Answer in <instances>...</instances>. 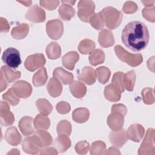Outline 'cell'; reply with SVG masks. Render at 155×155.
<instances>
[{
	"label": "cell",
	"instance_id": "d6986e66",
	"mask_svg": "<svg viewBox=\"0 0 155 155\" xmlns=\"http://www.w3.org/2000/svg\"><path fill=\"white\" fill-rule=\"evenodd\" d=\"M5 140L12 146H17L22 140V136L15 127L8 128L4 135Z\"/></svg>",
	"mask_w": 155,
	"mask_h": 155
},
{
	"label": "cell",
	"instance_id": "1f68e13d",
	"mask_svg": "<svg viewBox=\"0 0 155 155\" xmlns=\"http://www.w3.org/2000/svg\"><path fill=\"white\" fill-rule=\"evenodd\" d=\"M48 76L45 68L42 67L39 70L33 77V84L35 87L44 85L47 82Z\"/></svg>",
	"mask_w": 155,
	"mask_h": 155
},
{
	"label": "cell",
	"instance_id": "f907efd6",
	"mask_svg": "<svg viewBox=\"0 0 155 155\" xmlns=\"http://www.w3.org/2000/svg\"><path fill=\"white\" fill-rule=\"evenodd\" d=\"M10 28L9 24L6 19L1 17L0 18V31L1 32H7Z\"/></svg>",
	"mask_w": 155,
	"mask_h": 155
},
{
	"label": "cell",
	"instance_id": "d6a6232c",
	"mask_svg": "<svg viewBox=\"0 0 155 155\" xmlns=\"http://www.w3.org/2000/svg\"><path fill=\"white\" fill-rule=\"evenodd\" d=\"M33 125L37 130H47L50 127V119L47 116L38 114L33 120Z\"/></svg>",
	"mask_w": 155,
	"mask_h": 155
},
{
	"label": "cell",
	"instance_id": "c3c4849f",
	"mask_svg": "<svg viewBox=\"0 0 155 155\" xmlns=\"http://www.w3.org/2000/svg\"><path fill=\"white\" fill-rule=\"evenodd\" d=\"M56 110L60 114H67L70 110V105L68 103L64 101L59 102L56 107Z\"/></svg>",
	"mask_w": 155,
	"mask_h": 155
},
{
	"label": "cell",
	"instance_id": "bcb514c9",
	"mask_svg": "<svg viewBox=\"0 0 155 155\" xmlns=\"http://www.w3.org/2000/svg\"><path fill=\"white\" fill-rule=\"evenodd\" d=\"M154 6L152 8H143L142 10V15L147 21L152 22H154Z\"/></svg>",
	"mask_w": 155,
	"mask_h": 155
},
{
	"label": "cell",
	"instance_id": "db71d44e",
	"mask_svg": "<svg viewBox=\"0 0 155 155\" xmlns=\"http://www.w3.org/2000/svg\"><path fill=\"white\" fill-rule=\"evenodd\" d=\"M0 74H1V87L0 88H1V91H2L7 88V81L4 78L2 74V73H0Z\"/></svg>",
	"mask_w": 155,
	"mask_h": 155
},
{
	"label": "cell",
	"instance_id": "30bf717a",
	"mask_svg": "<svg viewBox=\"0 0 155 155\" xmlns=\"http://www.w3.org/2000/svg\"><path fill=\"white\" fill-rule=\"evenodd\" d=\"M125 115L121 112L111 110V113L107 118V124L109 127L113 131L122 129L124 122Z\"/></svg>",
	"mask_w": 155,
	"mask_h": 155
},
{
	"label": "cell",
	"instance_id": "4fadbf2b",
	"mask_svg": "<svg viewBox=\"0 0 155 155\" xmlns=\"http://www.w3.org/2000/svg\"><path fill=\"white\" fill-rule=\"evenodd\" d=\"M61 2L62 4L58 10L60 17L64 21H70L75 15V10L72 5H74L76 1H62Z\"/></svg>",
	"mask_w": 155,
	"mask_h": 155
},
{
	"label": "cell",
	"instance_id": "83f0119b",
	"mask_svg": "<svg viewBox=\"0 0 155 155\" xmlns=\"http://www.w3.org/2000/svg\"><path fill=\"white\" fill-rule=\"evenodd\" d=\"M29 26L27 24L22 23L18 26L13 28L11 35L16 39H22L24 38L28 33Z\"/></svg>",
	"mask_w": 155,
	"mask_h": 155
},
{
	"label": "cell",
	"instance_id": "836d02e7",
	"mask_svg": "<svg viewBox=\"0 0 155 155\" xmlns=\"http://www.w3.org/2000/svg\"><path fill=\"white\" fill-rule=\"evenodd\" d=\"M136 81V73L134 70H131L124 74L123 83L124 88L129 91L133 90Z\"/></svg>",
	"mask_w": 155,
	"mask_h": 155
},
{
	"label": "cell",
	"instance_id": "cb8c5ba5",
	"mask_svg": "<svg viewBox=\"0 0 155 155\" xmlns=\"http://www.w3.org/2000/svg\"><path fill=\"white\" fill-rule=\"evenodd\" d=\"M53 76L58 79L65 85L70 84L73 79V74L65 70L62 67L56 68L53 71Z\"/></svg>",
	"mask_w": 155,
	"mask_h": 155
},
{
	"label": "cell",
	"instance_id": "ac0fdd59",
	"mask_svg": "<svg viewBox=\"0 0 155 155\" xmlns=\"http://www.w3.org/2000/svg\"><path fill=\"white\" fill-rule=\"evenodd\" d=\"M53 145L58 152L64 153L70 147L71 141L68 135L61 134L55 139Z\"/></svg>",
	"mask_w": 155,
	"mask_h": 155
},
{
	"label": "cell",
	"instance_id": "f5cc1de1",
	"mask_svg": "<svg viewBox=\"0 0 155 155\" xmlns=\"http://www.w3.org/2000/svg\"><path fill=\"white\" fill-rule=\"evenodd\" d=\"M105 154H120V153L119 152V150L115 147H110L108 150H106L105 152H104Z\"/></svg>",
	"mask_w": 155,
	"mask_h": 155
},
{
	"label": "cell",
	"instance_id": "277c9868",
	"mask_svg": "<svg viewBox=\"0 0 155 155\" xmlns=\"http://www.w3.org/2000/svg\"><path fill=\"white\" fill-rule=\"evenodd\" d=\"M2 60L7 67L12 69L17 68L21 64L19 51L13 47H9L3 52Z\"/></svg>",
	"mask_w": 155,
	"mask_h": 155
},
{
	"label": "cell",
	"instance_id": "7a4b0ae2",
	"mask_svg": "<svg viewBox=\"0 0 155 155\" xmlns=\"http://www.w3.org/2000/svg\"><path fill=\"white\" fill-rule=\"evenodd\" d=\"M104 24L107 28L113 30L117 28L122 22V13L113 7H107L101 12Z\"/></svg>",
	"mask_w": 155,
	"mask_h": 155
},
{
	"label": "cell",
	"instance_id": "7bdbcfd3",
	"mask_svg": "<svg viewBox=\"0 0 155 155\" xmlns=\"http://www.w3.org/2000/svg\"><path fill=\"white\" fill-rule=\"evenodd\" d=\"M106 145L105 143L101 140L94 142L91 147L90 154H104L105 151Z\"/></svg>",
	"mask_w": 155,
	"mask_h": 155
},
{
	"label": "cell",
	"instance_id": "9a60e30c",
	"mask_svg": "<svg viewBox=\"0 0 155 155\" xmlns=\"http://www.w3.org/2000/svg\"><path fill=\"white\" fill-rule=\"evenodd\" d=\"M31 137L35 143L39 147H47L51 143L53 140L50 134L42 130L37 131Z\"/></svg>",
	"mask_w": 155,
	"mask_h": 155
},
{
	"label": "cell",
	"instance_id": "816d5d0a",
	"mask_svg": "<svg viewBox=\"0 0 155 155\" xmlns=\"http://www.w3.org/2000/svg\"><path fill=\"white\" fill-rule=\"evenodd\" d=\"M58 152L54 147H48V148H44L42 150H41L40 154H57Z\"/></svg>",
	"mask_w": 155,
	"mask_h": 155
},
{
	"label": "cell",
	"instance_id": "5bb4252c",
	"mask_svg": "<svg viewBox=\"0 0 155 155\" xmlns=\"http://www.w3.org/2000/svg\"><path fill=\"white\" fill-rule=\"evenodd\" d=\"M109 139L110 142L116 147H122L128 140V136L126 131L122 129L112 131L110 133Z\"/></svg>",
	"mask_w": 155,
	"mask_h": 155
},
{
	"label": "cell",
	"instance_id": "52a82bcc",
	"mask_svg": "<svg viewBox=\"0 0 155 155\" xmlns=\"http://www.w3.org/2000/svg\"><path fill=\"white\" fill-rule=\"evenodd\" d=\"M44 54L36 53L28 56L24 62L25 68L30 71H34L39 68H42L45 64Z\"/></svg>",
	"mask_w": 155,
	"mask_h": 155
},
{
	"label": "cell",
	"instance_id": "6da1fadb",
	"mask_svg": "<svg viewBox=\"0 0 155 155\" xmlns=\"http://www.w3.org/2000/svg\"><path fill=\"white\" fill-rule=\"evenodd\" d=\"M124 45L133 51H140L147 46L150 35L147 27L140 21H134L128 23L121 35Z\"/></svg>",
	"mask_w": 155,
	"mask_h": 155
},
{
	"label": "cell",
	"instance_id": "60d3db41",
	"mask_svg": "<svg viewBox=\"0 0 155 155\" xmlns=\"http://www.w3.org/2000/svg\"><path fill=\"white\" fill-rule=\"evenodd\" d=\"M124 73L121 71L116 72L114 74L111 84L114 85L116 87H117L121 93L124 91V83H123V78H124Z\"/></svg>",
	"mask_w": 155,
	"mask_h": 155
},
{
	"label": "cell",
	"instance_id": "d4e9b609",
	"mask_svg": "<svg viewBox=\"0 0 155 155\" xmlns=\"http://www.w3.org/2000/svg\"><path fill=\"white\" fill-rule=\"evenodd\" d=\"M121 93L120 90L112 84L106 86L104 89L105 97L111 102L119 101L121 97Z\"/></svg>",
	"mask_w": 155,
	"mask_h": 155
},
{
	"label": "cell",
	"instance_id": "ab89813d",
	"mask_svg": "<svg viewBox=\"0 0 155 155\" xmlns=\"http://www.w3.org/2000/svg\"><path fill=\"white\" fill-rule=\"evenodd\" d=\"M56 130L58 134H64L69 136L71 132V124L67 120H61L57 125Z\"/></svg>",
	"mask_w": 155,
	"mask_h": 155
},
{
	"label": "cell",
	"instance_id": "44dd1931",
	"mask_svg": "<svg viewBox=\"0 0 155 155\" xmlns=\"http://www.w3.org/2000/svg\"><path fill=\"white\" fill-rule=\"evenodd\" d=\"M49 94L53 97L59 96L62 91V86L60 81L55 77L51 78L47 85Z\"/></svg>",
	"mask_w": 155,
	"mask_h": 155
},
{
	"label": "cell",
	"instance_id": "4dcf8cb0",
	"mask_svg": "<svg viewBox=\"0 0 155 155\" xmlns=\"http://www.w3.org/2000/svg\"><path fill=\"white\" fill-rule=\"evenodd\" d=\"M88 58L90 64L93 66H96L104 62L105 54L101 49L94 50L90 53Z\"/></svg>",
	"mask_w": 155,
	"mask_h": 155
},
{
	"label": "cell",
	"instance_id": "4316f807",
	"mask_svg": "<svg viewBox=\"0 0 155 155\" xmlns=\"http://www.w3.org/2000/svg\"><path fill=\"white\" fill-rule=\"evenodd\" d=\"M23 150L28 154H37L41 150L39 146H38L32 139V137H27L25 138L22 143Z\"/></svg>",
	"mask_w": 155,
	"mask_h": 155
},
{
	"label": "cell",
	"instance_id": "8992f818",
	"mask_svg": "<svg viewBox=\"0 0 155 155\" xmlns=\"http://www.w3.org/2000/svg\"><path fill=\"white\" fill-rule=\"evenodd\" d=\"M46 31L52 39H59L64 32V25L61 20L56 19L48 21L46 24Z\"/></svg>",
	"mask_w": 155,
	"mask_h": 155
},
{
	"label": "cell",
	"instance_id": "f35d334b",
	"mask_svg": "<svg viewBox=\"0 0 155 155\" xmlns=\"http://www.w3.org/2000/svg\"><path fill=\"white\" fill-rule=\"evenodd\" d=\"M91 25L96 30H101L104 27V21L101 12L94 13L88 20Z\"/></svg>",
	"mask_w": 155,
	"mask_h": 155
},
{
	"label": "cell",
	"instance_id": "f1b7e54d",
	"mask_svg": "<svg viewBox=\"0 0 155 155\" xmlns=\"http://www.w3.org/2000/svg\"><path fill=\"white\" fill-rule=\"evenodd\" d=\"M1 73L2 74L7 82L9 83L13 82L16 79H19L21 76L20 71H14L12 70L11 68L6 65L2 66L1 68Z\"/></svg>",
	"mask_w": 155,
	"mask_h": 155
},
{
	"label": "cell",
	"instance_id": "ee69618b",
	"mask_svg": "<svg viewBox=\"0 0 155 155\" xmlns=\"http://www.w3.org/2000/svg\"><path fill=\"white\" fill-rule=\"evenodd\" d=\"M143 102L146 104H152L154 102L153 90L150 88H143L142 91Z\"/></svg>",
	"mask_w": 155,
	"mask_h": 155
},
{
	"label": "cell",
	"instance_id": "6f0895ef",
	"mask_svg": "<svg viewBox=\"0 0 155 155\" xmlns=\"http://www.w3.org/2000/svg\"><path fill=\"white\" fill-rule=\"evenodd\" d=\"M18 150H17V149H12V151H9L8 153H7V154H20L19 153H16V152H18Z\"/></svg>",
	"mask_w": 155,
	"mask_h": 155
},
{
	"label": "cell",
	"instance_id": "2e32d148",
	"mask_svg": "<svg viewBox=\"0 0 155 155\" xmlns=\"http://www.w3.org/2000/svg\"><path fill=\"white\" fill-rule=\"evenodd\" d=\"M126 133L128 139L134 142H139L142 139L145 130L142 125L139 124H134L129 127Z\"/></svg>",
	"mask_w": 155,
	"mask_h": 155
},
{
	"label": "cell",
	"instance_id": "74e56055",
	"mask_svg": "<svg viewBox=\"0 0 155 155\" xmlns=\"http://www.w3.org/2000/svg\"><path fill=\"white\" fill-rule=\"evenodd\" d=\"M95 48V44L91 40L85 39L81 41L78 46V50L82 54H86L90 53Z\"/></svg>",
	"mask_w": 155,
	"mask_h": 155
},
{
	"label": "cell",
	"instance_id": "9c48e42d",
	"mask_svg": "<svg viewBox=\"0 0 155 155\" xmlns=\"http://www.w3.org/2000/svg\"><path fill=\"white\" fill-rule=\"evenodd\" d=\"M11 88L19 97L21 98H27L32 92L31 85L24 81H17L12 86Z\"/></svg>",
	"mask_w": 155,
	"mask_h": 155
},
{
	"label": "cell",
	"instance_id": "ba28073f",
	"mask_svg": "<svg viewBox=\"0 0 155 155\" xmlns=\"http://www.w3.org/2000/svg\"><path fill=\"white\" fill-rule=\"evenodd\" d=\"M154 130L153 128H149L146 133L145 137L138 150L139 154H150V150L154 152Z\"/></svg>",
	"mask_w": 155,
	"mask_h": 155
},
{
	"label": "cell",
	"instance_id": "8d00e7d4",
	"mask_svg": "<svg viewBox=\"0 0 155 155\" xmlns=\"http://www.w3.org/2000/svg\"><path fill=\"white\" fill-rule=\"evenodd\" d=\"M96 78L101 84H105L107 82L110 77V71L105 67H100L96 70L95 71Z\"/></svg>",
	"mask_w": 155,
	"mask_h": 155
},
{
	"label": "cell",
	"instance_id": "b9f144b4",
	"mask_svg": "<svg viewBox=\"0 0 155 155\" xmlns=\"http://www.w3.org/2000/svg\"><path fill=\"white\" fill-rule=\"evenodd\" d=\"M4 100L7 101L12 105H16L20 101L19 97L13 92L12 88H10L6 93L2 95Z\"/></svg>",
	"mask_w": 155,
	"mask_h": 155
},
{
	"label": "cell",
	"instance_id": "ffe728a7",
	"mask_svg": "<svg viewBox=\"0 0 155 155\" xmlns=\"http://www.w3.org/2000/svg\"><path fill=\"white\" fill-rule=\"evenodd\" d=\"M98 42L102 47H110L113 45L114 39L111 31L107 29H103L99 33Z\"/></svg>",
	"mask_w": 155,
	"mask_h": 155
},
{
	"label": "cell",
	"instance_id": "5b68a950",
	"mask_svg": "<svg viewBox=\"0 0 155 155\" xmlns=\"http://www.w3.org/2000/svg\"><path fill=\"white\" fill-rule=\"evenodd\" d=\"M78 15L79 19L82 21L87 22L94 14L95 4L91 1H80L78 4Z\"/></svg>",
	"mask_w": 155,
	"mask_h": 155
},
{
	"label": "cell",
	"instance_id": "f6af8a7d",
	"mask_svg": "<svg viewBox=\"0 0 155 155\" xmlns=\"http://www.w3.org/2000/svg\"><path fill=\"white\" fill-rule=\"evenodd\" d=\"M90 149L89 143L85 141H81L76 143L75 146V150L76 152L79 154H86Z\"/></svg>",
	"mask_w": 155,
	"mask_h": 155
},
{
	"label": "cell",
	"instance_id": "7402d4cb",
	"mask_svg": "<svg viewBox=\"0 0 155 155\" xmlns=\"http://www.w3.org/2000/svg\"><path fill=\"white\" fill-rule=\"evenodd\" d=\"M79 55L76 51H70L66 53L62 58L63 65L70 70H73L75 64L79 61Z\"/></svg>",
	"mask_w": 155,
	"mask_h": 155
},
{
	"label": "cell",
	"instance_id": "7dc6e473",
	"mask_svg": "<svg viewBox=\"0 0 155 155\" xmlns=\"http://www.w3.org/2000/svg\"><path fill=\"white\" fill-rule=\"evenodd\" d=\"M122 10L125 13H133L137 11V5L133 1H127L124 3Z\"/></svg>",
	"mask_w": 155,
	"mask_h": 155
},
{
	"label": "cell",
	"instance_id": "11a10c76",
	"mask_svg": "<svg viewBox=\"0 0 155 155\" xmlns=\"http://www.w3.org/2000/svg\"><path fill=\"white\" fill-rule=\"evenodd\" d=\"M142 2L143 4L145 6L147 7H150V6H154V1H142Z\"/></svg>",
	"mask_w": 155,
	"mask_h": 155
},
{
	"label": "cell",
	"instance_id": "3957f363",
	"mask_svg": "<svg viewBox=\"0 0 155 155\" xmlns=\"http://www.w3.org/2000/svg\"><path fill=\"white\" fill-rule=\"evenodd\" d=\"M114 51L118 58L130 66L136 67L141 64L143 57L141 54H132L128 52L120 45L114 47Z\"/></svg>",
	"mask_w": 155,
	"mask_h": 155
},
{
	"label": "cell",
	"instance_id": "f546056e",
	"mask_svg": "<svg viewBox=\"0 0 155 155\" xmlns=\"http://www.w3.org/2000/svg\"><path fill=\"white\" fill-rule=\"evenodd\" d=\"M89 116V111L86 108H76L72 113L73 119L78 123H84L86 122L88 119Z\"/></svg>",
	"mask_w": 155,
	"mask_h": 155
},
{
	"label": "cell",
	"instance_id": "7c38bea8",
	"mask_svg": "<svg viewBox=\"0 0 155 155\" xmlns=\"http://www.w3.org/2000/svg\"><path fill=\"white\" fill-rule=\"evenodd\" d=\"M25 18L33 22H42L45 20V13L38 5H35L28 10Z\"/></svg>",
	"mask_w": 155,
	"mask_h": 155
},
{
	"label": "cell",
	"instance_id": "681fc988",
	"mask_svg": "<svg viewBox=\"0 0 155 155\" xmlns=\"http://www.w3.org/2000/svg\"><path fill=\"white\" fill-rule=\"evenodd\" d=\"M41 5L48 10H53L55 9L58 5L59 1H40Z\"/></svg>",
	"mask_w": 155,
	"mask_h": 155
},
{
	"label": "cell",
	"instance_id": "484cf974",
	"mask_svg": "<svg viewBox=\"0 0 155 155\" xmlns=\"http://www.w3.org/2000/svg\"><path fill=\"white\" fill-rule=\"evenodd\" d=\"M70 90L74 97L79 99L85 95L87 88L81 82L74 81L70 84Z\"/></svg>",
	"mask_w": 155,
	"mask_h": 155
},
{
	"label": "cell",
	"instance_id": "9f6ffc18",
	"mask_svg": "<svg viewBox=\"0 0 155 155\" xmlns=\"http://www.w3.org/2000/svg\"><path fill=\"white\" fill-rule=\"evenodd\" d=\"M19 3L22 4L24 5L26 7H29L31 4V1H18Z\"/></svg>",
	"mask_w": 155,
	"mask_h": 155
},
{
	"label": "cell",
	"instance_id": "e575fe53",
	"mask_svg": "<svg viewBox=\"0 0 155 155\" xmlns=\"http://www.w3.org/2000/svg\"><path fill=\"white\" fill-rule=\"evenodd\" d=\"M46 53L49 59H56L61 56V47L56 42H52L47 46Z\"/></svg>",
	"mask_w": 155,
	"mask_h": 155
},
{
	"label": "cell",
	"instance_id": "603a6c76",
	"mask_svg": "<svg viewBox=\"0 0 155 155\" xmlns=\"http://www.w3.org/2000/svg\"><path fill=\"white\" fill-rule=\"evenodd\" d=\"M33 119L30 116H24L19 122V128L24 136H28L34 132V128L32 126Z\"/></svg>",
	"mask_w": 155,
	"mask_h": 155
},
{
	"label": "cell",
	"instance_id": "8fae6325",
	"mask_svg": "<svg viewBox=\"0 0 155 155\" xmlns=\"http://www.w3.org/2000/svg\"><path fill=\"white\" fill-rule=\"evenodd\" d=\"M1 124L5 127L12 125L15 120L13 114L10 111V107L6 102L1 101L0 104Z\"/></svg>",
	"mask_w": 155,
	"mask_h": 155
},
{
	"label": "cell",
	"instance_id": "d590c367",
	"mask_svg": "<svg viewBox=\"0 0 155 155\" xmlns=\"http://www.w3.org/2000/svg\"><path fill=\"white\" fill-rule=\"evenodd\" d=\"M38 110L41 114L47 116L51 113L53 107L51 104L45 99H39L36 102Z\"/></svg>",
	"mask_w": 155,
	"mask_h": 155
},
{
	"label": "cell",
	"instance_id": "e0dca14e",
	"mask_svg": "<svg viewBox=\"0 0 155 155\" xmlns=\"http://www.w3.org/2000/svg\"><path fill=\"white\" fill-rule=\"evenodd\" d=\"M78 78L87 85H92L96 82V73L94 69L90 67H85L78 73Z\"/></svg>",
	"mask_w": 155,
	"mask_h": 155
}]
</instances>
